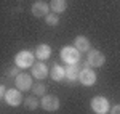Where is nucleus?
<instances>
[{"mask_svg":"<svg viewBox=\"0 0 120 114\" xmlns=\"http://www.w3.org/2000/svg\"><path fill=\"white\" fill-rule=\"evenodd\" d=\"M34 59H35V55L34 53H30L27 50H22V51H19L18 55L15 56V63H16L18 67L26 69V67H32V64L35 63Z\"/></svg>","mask_w":120,"mask_h":114,"instance_id":"obj_1","label":"nucleus"},{"mask_svg":"<svg viewBox=\"0 0 120 114\" xmlns=\"http://www.w3.org/2000/svg\"><path fill=\"white\" fill-rule=\"evenodd\" d=\"M61 59L67 64H79L80 63V51L75 47H64L61 50Z\"/></svg>","mask_w":120,"mask_h":114,"instance_id":"obj_2","label":"nucleus"},{"mask_svg":"<svg viewBox=\"0 0 120 114\" xmlns=\"http://www.w3.org/2000/svg\"><path fill=\"white\" fill-rule=\"evenodd\" d=\"M91 109L98 114H106L107 111H111L109 101H107L104 96H94L91 100Z\"/></svg>","mask_w":120,"mask_h":114,"instance_id":"obj_3","label":"nucleus"},{"mask_svg":"<svg viewBox=\"0 0 120 114\" xmlns=\"http://www.w3.org/2000/svg\"><path fill=\"white\" fill-rule=\"evenodd\" d=\"M104 61H106V58H104V55H102L99 50H90V51H88V56H86L88 66L101 67L102 64H104Z\"/></svg>","mask_w":120,"mask_h":114,"instance_id":"obj_4","label":"nucleus"},{"mask_svg":"<svg viewBox=\"0 0 120 114\" xmlns=\"http://www.w3.org/2000/svg\"><path fill=\"white\" fill-rule=\"evenodd\" d=\"M3 100H5L10 106H19L21 103H22L21 90H19V88H10V90H7V93H5V96H3Z\"/></svg>","mask_w":120,"mask_h":114,"instance_id":"obj_5","label":"nucleus"},{"mask_svg":"<svg viewBox=\"0 0 120 114\" xmlns=\"http://www.w3.org/2000/svg\"><path fill=\"white\" fill-rule=\"evenodd\" d=\"M40 106H42V109H45V111H58L59 109V100H58V96L55 95H45L42 98V101H40Z\"/></svg>","mask_w":120,"mask_h":114,"instance_id":"obj_6","label":"nucleus"},{"mask_svg":"<svg viewBox=\"0 0 120 114\" xmlns=\"http://www.w3.org/2000/svg\"><path fill=\"white\" fill-rule=\"evenodd\" d=\"M79 80H80L82 85L91 87V85H94V82H96V74H94V71H91L90 67H83L82 71H80Z\"/></svg>","mask_w":120,"mask_h":114,"instance_id":"obj_7","label":"nucleus"},{"mask_svg":"<svg viewBox=\"0 0 120 114\" xmlns=\"http://www.w3.org/2000/svg\"><path fill=\"white\" fill-rule=\"evenodd\" d=\"M15 84H16V88H19L21 92L29 90V88H32V77L29 76L27 72H19L16 76Z\"/></svg>","mask_w":120,"mask_h":114,"instance_id":"obj_8","label":"nucleus"},{"mask_svg":"<svg viewBox=\"0 0 120 114\" xmlns=\"http://www.w3.org/2000/svg\"><path fill=\"white\" fill-rule=\"evenodd\" d=\"M32 76L35 77V79H45L48 76V67H46L45 63H42V61H37V63H34L32 64Z\"/></svg>","mask_w":120,"mask_h":114,"instance_id":"obj_9","label":"nucleus"},{"mask_svg":"<svg viewBox=\"0 0 120 114\" xmlns=\"http://www.w3.org/2000/svg\"><path fill=\"white\" fill-rule=\"evenodd\" d=\"M48 10H50V7H48V3H45V2H37V3L32 5V13H34V16H37V18L46 16V15H48Z\"/></svg>","mask_w":120,"mask_h":114,"instance_id":"obj_10","label":"nucleus"},{"mask_svg":"<svg viewBox=\"0 0 120 114\" xmlns=\"http://www.w3.org/2000/svg\"><path fill=\"white\" fill-rule=\"evenodd\" d=\"M50 55H51V48L48 45H45V43L37 45V48H35V58H38V61H43L46 58H50Z\"/></svg>","mask_w":120,"mask_h":114,"instance_id":"obj_11","label":"nucleus"},{"mask_svg":"<svg viewBox=\"0 0 120 114\" xmlns=\"http://www.w3.org/2000/svg\"><path fill=\"white\" fill-rule=\"evenodd\" d=\"M80 76V71H79V64H69L66 67V79L69 82H75Z\"/></svg>","mask_w":120,"mask_h":114,"instance_id":"obj_12","label":"nucleus"},{"mask_svg":"<svg viewBox=\"0 0 120 114\" xmlns=\"http://www.w3.org/2000/svg\"><path fill=\"white\" fill-rule=\"evenodd\" d=\"M74 45L80 53H82V51H90V40L86 37H83V35H79V37L75 39Z\"/></svg>","mask_w":120,"mask_h":114,"instance_id":"obj_13","label":"nucleus"},{"mask_svg":"<svg viewBox=\"0 0 120 114\" xmlns=\"http://www.w3.org/2000/svg\"><path fill=\"white\" fill-rule=\"evenodd\" d=\"M51 79L56 80V82H61L66 79V67L59 66V64H55L53 69H51Z\"/></svg>","mask_w":120,"mask_h":114,"instance_id":"obj_14","label":"nucleus"},{"mask_svg":"<svg viewBox=\"0 0 120 114\" xmlns=\"http://www.w3.org/2000/svg\"><path fill=\"white\" fill-rule=\"evenodd\" d=\"M67 7V2L66 0H51V3H50V8L53 10L55 13H63Z\"/></svg>","mask_w":120,"mask_h":114,"instance_id":"obj_15","label":"nucleus"},{"mask_svg":"<svg viewBox=\"0 0 120 114\" xmlns=\"http://www.w3.org/2000/svg\"><path fill=\"white\" fill-rule=\"evenodd\" d=\"M45 18H46L45 21H46V24H48V26H56V24L59 23V18H58V15H56V13H48Z\"/></svg>","mask_w":120,"mask_h":114,"instance_id":"obj_16","label":"nucleus"},{"mask_svg":"<svg viewBox=\"0 0 120 114\" xmlns=\"http://www.w3.org/2000/svg\"><path fill=\"white\" fill-rule=\"evenodd\" d=\"M32 92H34V95L35 96H43L45 95V92H46V87L43 85V84H35V85L32 87Z\"/></svg>","mask_w":120,"mask_h":114,"instance_id":"obj_17","label":"nucleus"},{"mask_svg":"<svg viewBox=\"0 0 120 114\" xmlns=\"http://www.w3.org/2000/svg\"><path fill=\"white\" fill-rule=\"evenodd\" d=\"M26 106H27V109H37V106H38L37 98H34V96L27 98V100H26Z\"/></svg>","mask_w":120,"mask_h":114,"instance_id":"obj_18","label":"nucleus"},{"mask_svg":"<svg viewBox=\"0 0 120 114\" xmlns=\"http://www.w3.org/2000/svg\"><path fill=\"white\" fill-rule=\"evenodd\" d=\"M111 114H120V105H115L111 109Z\"/></svg>","mask_w":120,"mask_h":114,"instance_id":"obj_19","label":"nucleus"}]
</instances>
